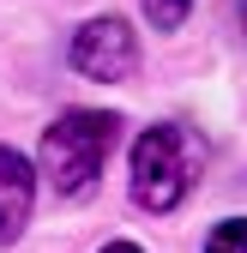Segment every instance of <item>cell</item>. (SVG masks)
<instances>
[{
    "mask_svg": "<svg viewBox=\"0 0 247 253\" xmlns=\"http://www.w3.org/2000/svg\"><path fill=\"white\" fill-rule=\"evenodd\" d=\"M199 169H205V145L193 126H175V121L145 126L133 139V205L151 217H169L199 187Z\"/></svg>",
    "mask_w": 247,
    "mask_h": 253,
    "instance_id": "obj_1",
    "label": "cell"
},
{
    "mask_svg": "<svg viewBox=\"0 0 247 253\" xmlns=\"http://www.w3.org/2000/svg\"><path fill=\"white\" fill-rule=\"evenodd\" d=\"M115 139H121V115H109V109H67L42 133V175L54 181V193H67V199L90 193L103 163H109V151H115Z\"/></svg>",
    "mask_w": 247,
    "mask_h": 253,
    "instance_id": "obj_2",
    "label": "cell"
},
{
    "mask_svg": "<svg viewBox=\"0 0 247 253\" xmlns=\"http://www.w3.org/2000/svg\"><path fill=\"white\" fill-rule=\"evenodd\" d=\"M67 60H73V73L97 79V84H121V79H133V67H139V37H133L127 18H90L73 37Z\"/></svg>",
    "mask_w": 247,
    "mask_h": 253,
    "instance_id": "obj_3",
    "label": "cell"
},
{
    "mask_svg": "<svg viewBox=\"0 0 247 253\" xmlns=\"http://www.w3.org/2000/svg\"><path fill=\"white\" fill-rule=\"evenodd\" d=\"M30 205H37V169L12 145H0V247H12L24 235Z\"/></svg>",
    "mask_w": 247,
    "mask_h": 253,
    "instance_id": "obj_4",
    "label": "cell"
},
{
    "mask_svg": "<svg viewBox=\"0 0 247 253\" xmlns=\"http://www.w3.org/2000/svg\"><path fill=\"white\" fill-rule=\"evenodd\" d=\"M205 253H247V217H229L205 235Z\"/></svg>",
    "mask_w": 247,
    "mask_h": 253,
    "instance_id": "obj_5",
    "label": "cell"
},
{
    "mask_svg": "<svg viewBox=\"0 0 247 253\" xmlns=\"http://www.w3.org/2000/svg\"><path fill=\"white\" fill-rule=\"evenodd\" d=\"M187 6H193V0H145V18L157 24V30H181Z\"/></svg>",
    "mask_w": 247,
    "mask_h": 253,
    "instance_id": "obj_6",
    "label": "cell"
},
{
    "mask_svg": "<svg viewBox=\"0 0 247 253\" xmlns=\"http://www.w3.org/2000/svg\"><path fill=\"white\" fill-rule=\"evenodd\" d=\"M103 253H145V247H133V241H109Z\"/></svg>",
    "mask_w": 247,
    "mask_h": 253,
    "instance_id": "obj_7",
    "label": "cell"
},
{
    "mask_svg": "<svg viewBox=\"0 0 247 253\" xmlns=\"http://www.w3.org/2000/svg\"><path fill=\"white\" fill-rule=\"evenodd\" d=\"M241 24H247V12H241Z\"/></svg>",
    "mask_w": 247,
    "mask_h": 253,
    "instance_id": "obj_8",
    "label": "cell"
}]
</instances>
